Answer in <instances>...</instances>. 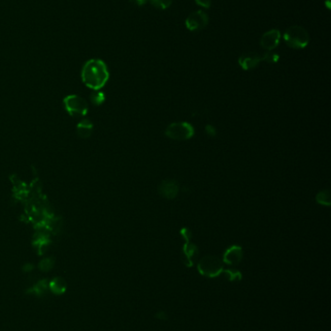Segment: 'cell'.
Here are the masks:
<instances>
[{
	"instance_id": "cell-8",
	"label": "cell",
	"mask_w": 331,
	"mask_h": 331,
	"mask_svg": "<svg viewBox=\"0 0 331 331\" xmlns=\"http://www.w3.org/2000/svg\"><path fill=\"white\" fill-rule=\"evenodd\" d=\"M281 32L278 29L266 31L260 38V46L268 51L276 49L280 43Z\"/></svg>"
},
{
	"instance_id": "cell-2",
	"label": "cell",
	"mask_w": 331,
	"mask_h": 331,
	"mask_svg": "<svg viewBox=\"0 0 331 331\" xmlns=\"http://www.w3.org/2000/svg\"><path fill=\"white\" fill-rule=\"evenodd\" d=\"M284 40L290 48L301 49L308 46L310 36L304 27L300 25H293L286 30Z\"/></svg>"
},
{
	"instance_id": "cell-21",
	"label": "cell",
	"mask_w": 331,
	"mask_h": 331,
	"mask_svg": "<svg viewBox=\"0 0 331 331\" xmlns=\"http://www.w3.org/2000/svg\"><path fill=\"white\" fill-rule=\"evenodd\" d=\"M195 2L197 5L206 8V9H209L212 4V0H195Z\"/></svg>"
},
{
	"instance_id": "cell-23",
	"label": "cell",
	"mask_w": 331,
	"mask_h": 331,
	"mask_svg": "<svg viewBox=\"0 0 331 331\" xmlns=\"http://www.w3.org/2000/svg\"><path fill=\"white\" fill-rule=\"evenodd\" d=\"M206 131H207L208 134H210V135H215V133H216L215 129L212 128L211 126H206Z\"/></svg>"
},
{
	"instance_id": "cell-20",
	"label": "cell",
	"mask_w": 331,
	"mask_h": 331,
	"mask_svg": "<svg viewBox=\"0 0 331 331\" xmlns=\"http://www.w3.org/2000/svg\"><path fill=\"white\" fill-rule=\"evenodd\" d=\"M91 100H92V102H93L94 104L99 105V104H101L102 102H103L104 96H103L102 93H95V94H93V95L91 96Z\"/></svg>"
},
{
	"instance_id": "cell-9",
	"label": "cell",
	"mask_w": 331,
	"mask_h": 331,
	"mask_svg": "<svg viewBox=\"0 0 331 331\" xmlns=\"http://www.w3.org/2000/svg\"><path fill=\"white\" fill-rule=\"evenodd\" d=\"M261 61H262L261 55L257 54L255 52L243 53L238 59L239 65L241 66L243 70H246V71L254 69Z\"/></svg>"
},
{
	"instance_id": "cell-3",
	"label": "cell",
	"mask_w": 331,
	"mask_h": 331,
	"mask_svg": "<svg viewBox=\"0 0 331 331\" xmlns=\"http://www.w3.org/2000/svg\"><path fill=\"white\" fill-rule=\"evenodd\" d=\"M197 269L201 275L209 278H215L219 276L225 270L223 260L215 256L202 257L198 262Z\"/></svg>"
},
{
	"instance_id": "cell-12",
	"label": "cell",
	"mask_w": 331,
	"mask_h": 331,
	"mask_svg": "<svg viewBox=\"0 0 331 331\" xmlns=\"http://www.w3.org/2000/svg\"><path fill=\"white\" fill-rule=\"evenodd\" d=\"M47 291H49V281L47 279H42L38 282L35 283L29 289H27L26 294L34 295L37 297H42L46 294Z\"/></svg>"
},
{
	"instance_id": "cell-18",
	"label": "cell",
	"mask_w": 331,
	"mask_h": 331,
	"mask_svg": "<svg viewBox=\"0 0 331 331\" xmlns=\"http://www.w3.org/2000/svg\"><path fill=\"white\" fill-rule=\"evenodd\" d=\"M53 263H54V260L51 258V257H47V258H44L40 261L39 263V269L46 272V271H50V270L52 269L53 267Z\"/></svg>"
},
{
	"instance_id": "cell-19",
	"label": "cell",
	"mask_w": 331,
	"mask_h": 331,
	"mask_svg": "<svg viewBox=\"0 0 331 331\" xmlns=\"http://www.w3.org/2000/svg\"><path fill=\"white\" fill-rule=\"evenodd\" d=\"M279 58H280V56H279L276 52H274V51H272V50L265 52V53L261 56V59H262L263 61L268 62V63H276V62L279 61Z\"/></svg>"
},
{
	"instance_id": "cell-11",
	"label": "cell",
	"mask_w": 331,
	"mask_h": 331,
	"mask_svg": "<svg viewBox=\"0 0 331 331\" xmlns=\"http://www.w3.org/2000/svg\"><path fill=\"white\" fill-rule=\"evenodd\" d=\"M158 193L165 198H174L178 195V183L174 180H164L158 187Z\"/></svg>"
},
{
	"instance_id": "cell-5",
	"label": "cell",
	"mask_w": 331,
	"mask_h": 331,
	"mask_svg": "<svg viewBox=\"0 0 331 331\" xmlns=\"http://www.w3.org/2000/svg\"><path fill=\"white\" fill-rule=\"evenodd\" d=\"M181 235L185 239V244L182 251V259L185 266L191 268L193 266L194 258L198 254V249L196 245L191 243V232L188 228H184L181 231Z\"/></svg>"
},
{
	"instance_id": "cell-10",
	"label": "cell",
	"mask_w": 331,
	"mask_h": 331,
	"mask_svg": "<svg viewBox=\"0 0 331 331\" xmlns=\"http://www.w3.org/2000/svg\"><path fill=\"white\" fill-rule=\"evenodd\" d=\"M243 258V250L240 246L233 245L230 247L224 254L223 260L227 264L236 266Z\"/></svg>"
},
{
	"instance_id": "cell-1",
	"label": "cell",
	"mask_w": 331,
	"mask_h": 331,
	"mask_svg": "<svg viewBox=\"0 0 331 331\" xmlns=\"http://www.w3.org/2000/svg\"><path fill=\"white\" fill-rule=\"evenodd\" d=\"M109 79V72L106 64L100 59H90L82 70V80L86 86L98 90L106 85Z\"/></svg>"
},
{
	"instance_id": "cell-24",
	"label": "cell",
	"mask_w": 331,
	"mask_h": 331,
	"mask_svg": "<svg viewBox=\"0 0 331 331\" xmlns=\"http://www.w3.org/2000/svg\"><path fill=\"white\" fill-rule=\"evenodd\" d=\"M32 270H33V267L30 266V264H26V267L24 268V271H26V272H28V271Z\"/></svg>"
},
{
	"instance_id": "cell-4",
	"label": "cell",
	"mask_w": 331,
	"mask_h": 331,
	"mask_svg": "<svg viewBox=\"0 0 331 331\" xmlns=\"http://www.w3.org/2000/svg\"><path fill=\"white\" fill-rule=\"evenodd\" d=\"M165 135L174 141H187L194 135V130L190 123L174 122L166 128Z\"/></svg>"
},
{
	"instance_id": "cell-14",
	"label": "cell",
	"mask_w": 331,
	"mask_h": 331,
	"mask_svg": "<svg viewBox=\"0 0 331 331\" xmlns=\"http://www.w3.org/2000/svg\"><path fill=\"white\" fill-rule=\"evenodd\" d=\"M78 134L82 138H88L92 132V124L89 120L85 119L78 124L77 126Z\"/></svg>"
},
{
	"instance_id": "cell-6",
	"label": "cell",
	"mask_w": 331,
	"mask_h": 331,
	"mask_svg": "<svg viewBox=\"0 0 331 331\" xmlns=\"http://www.w3.org/2000/svg\"><path fill=\"white\" fill-rule=\"evenodd\" d=\"M64 106L71 116H84L88 112L87 102L77 95H70L64 98Z\"/></svg>"
},
{
	"instance_id": "cell-13",
	"label": "cell",
	"mask_w": 331,
	"mask_h": 331,
	"mask_svg": "<svg viewBox=\"0 0 331 331\" xmlns=\"http://www.w3.org/2000/svg\"><path fill=\"white\" fill-rule=\"evenodd\" d=\"M66 289L67 284L62 277H54L51 281H49V291L53 294L62 295L66 292Z\"/></svg>"
},
{
	"instance_id": "cell-16",
	"label": "cell",
	"mask_w": 331,
	"mask_h": 331,
	"mask_svg": "<svg viewBox=\"0 0 331 331\" xmlns=\"http://www.w3.org/2000/svg\"><path fill=\"white\" fill-rule=\"evenodd\" d=\"M316 200L319 205L329 207L330 206V192L328 190L319 192L316 196Z\"/></svg>"
},
{
	"instance_id": "cell-15",
	"label": "cell",
	"mask_w": 331,
	"mask_h": 331,
	"mask_svg": "<svg viewBox=\"0 0 331 331\" xmlns=\"http://www.w3.org/2000/svg\"><path fill=\"white\" fill-rule=\"evenodd\" d=\"M226 276V278L230 282H237L242 279V273L239 270H224L223 272Z\"/></svg>"
},
{
	"instance_id": "cell-17",
	"label": "cell",
	"mask_w": 331,
	"mask_h": 331,
	"mask_svg": "<svg viewBox=\"0 0 331 331\" xmlns=\"http://www.w3.org/2000/svg\"><path fill=\"white\" fill-rule=\"evenodd\" d=\"M153 6L160 10H165L172 4V0H148Z\"/></svg>"
},
{
	"instance_id": "cell-22",
	"label": "cell",
	"mask_w": 331,
	"mask_h": 331,
	"mask_svg": "<svg viewBox=\"0 0 331 331\" xmlns=\"http://www.w3.org/2000/svg\"><path fill=\"white\" fill-rule=\"evenodd\" d=\"M148 0H130L131 3H133L134 5H137V6H141L143 4H145Z\"/></svg>"
},
{
	"instance_id": "cell-7",
	"label": "cell",
	"mask_w": 331,
	"mask_h": 331,
	"mask_svg": "<svg viewBox=\"0 0 331 331\" xmlns=\"http://www.w3.org/2000/svg\"><path fill=\"white\" fill-rule=\"evenodd\" d=\"M209 23V17L202 10L192 12L186 20V26L191 31H197L205 28Z\"/></svg>"
}]
</instances>
